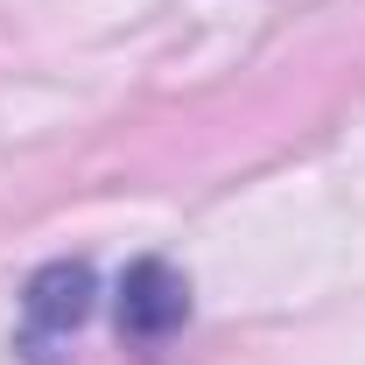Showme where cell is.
I'll list each match as a JSON object with an SVG mask.
<instances>
[{
    "instance_id": "1",
    "label": "cell",
    "mask_w": 365,
    "mask_h": 365,
    "mask_svg": "<svg viewBox=\"0 0 365 365\" xmlns=\"http://www.w3.org/2000/svg\"><path fill=\"white\" fill-rule=\"evenodd\" d=\"M182 309H190V295H182V281L162 267V260H140V267L127 274V302H120L127 337L155 344V337H169V330L182 323Z\"/></svg>"
},
{
    "instance_id": "2",
    "label": "cell",
    "mask_w": 365,
    "mask_h": 365,
    "mask_svg": "<svg viewBox=\"0 0 365 365\" xmlns=\"http://www.w3.org/2000/svg\"><path fill=\"white\" fill-rule=\"evenodd\" d=\"M85 295H91V274H85V267H56V274H43V281H36V295H29V344H49V337L78 330Z\"/></svg>"
}]
</instances>
